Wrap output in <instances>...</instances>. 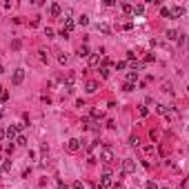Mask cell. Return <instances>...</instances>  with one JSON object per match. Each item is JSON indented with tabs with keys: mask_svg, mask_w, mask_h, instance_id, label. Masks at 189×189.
<instances>
[{
	"mask_svg": "<svg viewBox=\"0 0 189 189\" xmlns=\"http://www.w3.org/2000/svg\"><path fill=\"white\" fill-rule=\"evenodd\" d=\"M45 36L47 38H53V29H51V27H47V29H45Z\"/></svg>",
	"mask_w": 189,
	"mask_h": 189,
	"instance_id": "4dcf8cb0",
	"label": "cell"
},
{
	"mask_svg": "<svg viewBox=\"0 0 189 189\" xmlns=\"http://www.w3.org/2000/svg\"><path fill=\"white\" fill-rule=\"evenodd\" d=\"M109 73H111V67H100V76H102V78H109Z\"/></svg>",
	"mask_w": 189,
	"mask_h": 189,
	"instance_id": "ac0fdd59",
	"label": "cell"
},
{
	"mask_svg": "<svg viewBox=\"0 0 189 189\" xmlns=\"http://www.w3.org/2000/svg\"><path fill=\"white\" fill-rule=\"evenodd\" d=\"M98 29H100V31H105V33H109V25H100Z\"/></svg>",
	"mask_w": 189,
	"mask_h": 189,
	"instance_id": "d6a6232c",
	"label": "cell"
},
{
	"mask_svg": "<svg viewBox=\"0 0 189 189\" xmlns=\"http://www.w3.org/2000/svg\"><path fill=\"white\" fill-rule=\"evenodd\" d=\"M140 116H149V109L143 105V107H140Z\"/></svg>",
	"mask_w": 189,
	"mask_h": 189,
	"instance_id": "1f68e13d",
	"label": "cell"
},
{
	"mask_svg": "<svg viewBox=\"0 0 189 189\" xmlns=\"http://www.w3.org/2000/svg\"><path fill=\"white\" fill-rule=\"evenodd\" d=\"M89 53H91V51H89V47H87V45H82V47H80V51H78L80 58H89Z\"/></svg>",
	"mask_w": 189,
	"mask_h": 189,
	"instance_id": "4fadbf2b",
	"label": "cell"
},
{
	"mask_svg": "<svg viewBox=\"0 0 189 189\" xmlns=\"http://www.w3.org/2000/svg\"><path fill=\"white\" fill-rule=\"evenodd\" d=\"M58 189H67V185H65V183H58Z\"/></svg>",
	"mask_w": 189,
	"mask_h": 189,
	"instance_id": "f35d334b",
	"label": "cell"
},
{
	"mask_svg": "<svg viewBox=\"0 0 189 189\" xmlns=\"http://www.w3.org/2000/svg\"><path fill=\"white\" fill-rule=\"evenodd\" d=\"M58 62H60V65H67V62H69V56H67V53H60V56H58Z\"/></svg>",
	"mask_w": 189,
	"mask_h": 189,
	"instance_id": "ffe728a7",
	"label": "cell"
},
{
	"mask_svg": "<svg viewBox=\"0 0 189 189\" xmlns=\"http://www.w3.org/2000/svg\"><path fill=\"white\" fill-rule=\"evenodd\" d=\"M62 20H65V27H62V31L71 33V31H73V27H76V22L71 20V18H62Z\"/></svg>",
	"mask_w": 189,
	"mask_h": 189,
	"instance_id": "ba28073f",
	"label": "cell"
},
{
	"mask_svg": "<svg viewBox=\"0 0 189 189\" xmlns=\"http://www.w3.org/2000/svg\"><path fill=\"white\" fill-rule=\"evenodd\" d=\"M129 145H134V147H138V145H140V140H138V136H131V138H129Z\"/></svg>",
	"mask_w": 189,
	"mask_h": 189,
	"instance_id": "d4e9b609",
	"label": "cell"
},
{
	"mask_svg": "<svg viewBox=\"0 0 189 189\" xmlns=\"http://www.w3.org/2000/svg\"><path fill=\"white\" fill-rule=\"evenodd\" d=\"M78 149H80V140H76V138H69V140H67V151L76 154Z\"/></svg>",
	"mask_w": 189,
	"mask_h": 189,
	"instance_id": "8992f818",
	"label": "cell"
},
{
	"mask_svg": "<svg viewBox=\"0 0 189 189\" xmlns=\"http://www.w3.org/2000/svg\"><path fill=\"white\" fill-rule=\"evenodd\" d=\"M136 80H138V71H127V80H125V82L136 85Z\"/></svg>",
	"mask_w": 189,
	"mask_h": 189,
	"instance_id": "30bf717a",
	"label": "cell"
},
{
	"mask_svg": "<svg viewBox=\"0 0 189 189\" xmlns=\"http://www.w3.org/2000/svg\"><path fill=\"white\" fill-rule=\"evenodd\" d=\"M78 25H80V27L89 25V16H85V14H82V16H78Z\"/></svg>",
	"mask_w": 189,
	"mask_h": 189,
	"instance_id": "2e32d148",
	"label": "cell"
},
{
	"mask_svg": "<svg viewBox=\"0 0 189 189\" xmlns=\"http://www.w3.org/2000/svg\"><path fill=\"white\" fill-rule=\"evenodd\" d=\"M113 185V180H111V174H109V167L105 169V176H102V180H100V189H109Z\"/></svg>",
	"mask_w": 189,
	"mask_h": 189,
	"instance_id": "3957f363",
	"label": "cell"
},
{
	"mask_svg": "<svg viewBox=\"0 0 189 189\" xmlns=\"http://www.w3.org/2000/svg\"><path fill=\"white\" fill-rule=\"evenodd\" d=\"M134 14H136V16H143V14H145V5H136V7H134Z\"/></svg>",
	"mask_w": 189,
	"mask_h": 189,
	"instance_id": "e0dca14e",
	"label": "cell"
},
{
	"mask_svg": "<svg viewBox=\"0 0 189 189\" xmlns=\"http://www.w3.org/2000/svg\"><path fill=\"white\" fill-rule=\"evenodd\" d=\"M40 151H42V156H47V154H49V147L42 145V147H40Z\"/></svg>",
	"mask_w": 189,
	"mask_h": 189,
	"instance_id": "74e56055",
	"label": "cell"
},
{
	"mask_svg": "<svg viewBox=\"0 0 189 189\" xmlns=\"http://www.w3.org/2000/svg\"><path fill=\"white\" fill-rule=\"evenodd\" d=\"M0 167H2V171H9V169H11V160H5Z\"/></svg>",
	"mask_w": 189,
	"mask_h": 189,
	"instance_id": "603a6c76",
	"label": "cell"
},
{
	"mask_svg": "<svg viewBox=\"0 0 189 189\" xmlns=\"http://www.w3.org/2000/svg\"><path fill=\"white\" fill-rule=\"evenodd\" d=\"M0 73H5V67H2V65H0Z\"/></svg>",
	"mask_w": 189,
	"mask_h": 189,
	"instance_id": "60d3db41",
	"label": "cell"
},
{
	"mask_svg": "<svg viewBox=\"0 0 189 189\" xmlns=\"http://www.w3.org/2000/svg\"><path fill=\"white\" fill-rule=\"evenodd\" d=\"M5 136L9 138V143H14V140H16V136H18V129H16V125H9V127L5 129Z\"/></svg>",
	"mask_w": 189,
	"mask_h": 189,
	"instance_id": "277c9868",
	"label": "cell"
},
{
	"mask_svg": "<svg viewBox=\"0 0 189 189\" xmlns=\"http://www.w3.org/2000/svg\"><path fill=\"white\" fill-rule=\"evenodd\" d=\"M5 151H7V154H14V143H11V145H7Z\"/></svg>",
	"mask_w": 189,
	"mask_h": 189,
	"instance_id": "8d00e7d4",
	"label": "cell"
},
{
	"mask_svg": "<svg viewBox=\"0 0 189 189\" xmlns=\"http://www.w3.org/2000/svg\"><path fill=\"white\" fill-rule=\"evenodd\" d=\"M89 65H91V67L100 65V53H89Z\"/></svg>",
	"mask_w": 189,
	"mask_h": 189,
	"instance_id": "8fae6325",
	"label": "cell"
},
{
	"mask_svg": "<svg viewBox=\"0 0 189 189\" xmlns=\"http://www.w3.org/2000/svg\"><path fill=\"white\" fill-rule=\"evenodd\" d=\"M151 60H156V58H154V53H147V56H145V62H151Z\"/></svg>",
	"mask_w": 189,
	"mask_h": 189,
	"instance_id": "d590c367",
	"label": "cell"
},
{
	"mask_svg": "<svg viewBox=\"0 0 189 189\" xmlns=\"http://www.w3.org/2000/svg\"><path fill=\"white\" fill-rule=\"evenodd\" d=\"M71 189H85V185H82V183H80V180H76V183H73V185H71Z\"/></svg>",
	"mask_w": 189,
	"mask_h": 189,
	"instance_id": "f1b7e54d",
	"label": "cell"
},
{
	"mask_svg": "<svg viewBox=\"0 0 189 189\" xmlns=\"http://www.w3.org/2000/svg\"><path fill=\"white\" fill-rule=\"evenodd\" d=\"M0 100H2V102H7V100H9V91H7V89H2V85H0Z\"/></svg>",
	"mask_w": 189,
	"mask_h": 189,
	"instance_id": "9a60e30c",
	"label": "cell"
},
{
	"mask_svg": "<svg viewBox=\"0 0 189 189\" xmlns=\"http://www.w3.org/2000/svg\"><path fill=\"white\" fill-rule=\"evenodd\" d=\"M22 80H25V69H16L14 76H11V82H14V85H20Z\"/></svg>",
	"mask_w": 189,
	"mask_h": 189,
	"instance_id": "5b68a950",
	"label": "cell"
},
{
	"mask_svg": "<svg viewBox=\"0 0 189 189\" xmlns=\"http://www.w3.org/2000/svg\"><path fill=\"white\" fill-rule=\"evenodd\" d=\"M134 171H136V160H131V158L122 160V174H134Z\"/></svg>",
	"mask_w": 189,
	"mask_h": 189,
	"instance_id": "6da1fadb",
	"label": "cell"
},
{
	"mask_svg": "<svg viewBox=\"0 0 189 189\" xmlns=\"http://www.w3.org/2000/svg\"><path fill=\"white\" fill-rule=\"evenodd\" d=\"M49 14H51L53 18H58V16L62 14V7H60L58 2H51V7H49Z\"/></svg>",
	"mask_w": 189,
	"mask_h": 189,
	"instance_id": "52a82bcc",
	"label": "cell"
},
{
	"mask_svg": "<svg viewBox=\"0 0 189 189\" xmlns=\"http://www.w3.org/2000/svg\"><path fill=\"white\" fill-rule=\"evenodd\" d=\"M91 118H102V111H98V109H93V111H91Z\"/></svg>",
	"mask_w": 189,
	"mask_h": 189,
	"instance_id": "f546056e",
	"label": "cell"
},
{
	"mask_svg": "<svg viewBox=\"0 0 189 189\" xmlns=\"http://www.w3.org/2000/svg\"><path fill=\"white\" fill-rule=\"evenodd\" d=\"M134 89H136V85H129V82L122 85V91H134Z\"/></svg>",
	"mask_w": 189,
	"mask_h": 189,
	"instance_id": "7402d4cb",
	"label": "cell"
},
{
	"mask_svg": "<svg viewBox=\"0 0 189 189\" xmlns=\"http://www.w3.org/2000/svg\"><path fill=\"white\" fill-rule=\"evenodd\" d=\"M145 187H147V189H158V185H156L154 180H147V183H145Z\"/></svg>",
	"mask_w": 189,
	"mask_h": 189,
	"instance_id": "4316f807",
	"label": "cell"
},
{
	"mask_svg": "<svg viewBox=\"0 0 189 189\" xmlns=\"http://www.w3.org/2000/svg\"><path fill=\"white\" fill-rule=\"evenodd\" d=\"M178 33H180V31H167V38H169V40H176Z\"/></svg>",
	"mask_w": 189,
	"mask_h": 189,
	"instance_id": "484cf974",
	"label": "cell"
},
{
	"mask_svg": "<svg viewBox=\"0 0 189 189\" xmlns=\"http://www.w3.org/2000/svg\"><path fill=\"white\" fill-rule=\"evenodd\" d=\"M20 45H22L20 40H14V42H11V47H14V49H20Z\"/></svg>",
	"mask_w": 189,
	"mask_h": 189,
	"instance_id": "e575fe53",
	"label": "cell"
},
{
	"mask_svg": "<svg viewBox=\"0 0 189 189\" xmlns=\"http://www.w3.org/2000/svg\"><path fill=\"white\" fill-rule=\"evenodd\" d=\"M122 14H125V16H134V7H131V5H122Z\"/></svg>",
	"mask_w": 189,
	"mask_h": 189,
	"instance_id": "5bb4252c",
	"label": "cell"
},
{
	"mask_svg": "<svg viewBox=\"0 0 189 189\" xmlns=\"http://www.w3.org/2000/svg\"><path fill=\"white\" fill-rule=\"evenodd\" d=\"M2 138H5V129H2V127H0V140H2Z\"/></svg>",
	"mask_w": 189,
	"mask_h": 189,
	"instance_id": "ab89813d",
	"label": "cell"
},
{
	"mask_svg": "<svg viewBox=\"0 0 189 189\" xmlns=\"http://www.w3.org/2000/svg\"><path fill=\"white\" fill-rule=\"evenodd\" d=\"M154 109H156V113H167V107L165 105H154Z\"/></svg>",
	"mask_w": 189,
	"mask_h": 189,
	"instance_id": "44dd1931",
	"label": "cell"
},
{
	"mask_svg": "<svg viewBox=\"0 0 189 189\" xmlns=\"http://www.w3.org/2000/svg\"><path fill=\"white\" fill-rule=\"evenodd\" d=\"M16 143H18V145H27V138L20 134V136H16Z\"/></svg>",
	"mask_w": 189,
	"mask_h": 189,
	"instance_id": "cb8c5ba5",
	"label": "cell"
},
{
	"mask_svg": "<svg viewBox=\"0 0 189 189\" xmlns=\"http://www.w3.org/2000/svg\"><path fill=\"white\" fill-rule=\"evenodd\" d=\"M116 69H118V71H122V69H127V62H125V60H120V62L116 65Z\"/></svg>",
	"mask_w": 189,
	"mask_h": 189,
	"instance_id": "83f0119b",
	"label": "cell"
},
{
	"mask_svg": "<svg viewBox=\"0 0 189 189\" xmlns=\"http://www.w3.org/2000/svg\"><path fill=\"white\" fill-rule=\"evenodd\" d=\"M100 160H102V163H107V165H109L111 160H113V151H111L109 147H102V149H100Z\"/></svg>",
	"mask_w": 189,
	"mask_h": 189,
	"instance_id": "7a4b0ae2",
	"label": "cell"
},
{
	"mask_svg": "<svg viewBox=\"0 0 189 189\" xmlns=\"http://www.w3.org/2000/svg\"><path fill=\"white\" fill-rule=\"evenodd\" d=\"M160 16H163V18H171V11H169V7H163V9H160Z\"/></svg>",
	"mask_w": 189,
	"mask_h": 189,
	"instance_id": "d6986e66",
	"label": "cell"
},
{
	"mask_svg": "<svg viewBox=\"0 0 189 189\" xmlns=\"http://www.w3.org/2000/svg\"><path fill=\"white\" fill-rule=\"evenodd\" d=\"M102 67H111V60L109 58H102Z\"/></svg>",
	"mask_w": 189,
	"mask_h": 189,
	"instance_id": "836d02e7",
	"label": "cell"
},
{
	"mask_svg": "<svg viewBox=\"0 0 189 189\" xmlns=\"http://www.w3.org/2000/svg\"><path fill=\"white\" fill-rule=\"evenodd\" d=\"M85 89H87V93H96V91H98V82H96V80H89Z\"/></svg>",
	"mask_w": 189,
	"mask_h": 189,
	"instance_id": "9c48e42d",
	"label": "cell"
},
{
	"mask_svg": "<svg viewBox=\"0 0 189 189\" xmlns=\"http://www.w3.org/2000/svg\"><path fill=\"white\" fill-rule=\"evenodd\" d=\"M0 174H2V167H0Z\"/></svg>",
	"mask_w": 189,
	"mask_h": 189,
	"instance_id": "b9f144b4",
	"label": "cell"
},
{
	"mask_svg": "<svg viewBox=\"0 0 189 189\" xmlns=\"http://www.w3.org/2000/svg\"><path fill=\"white\" fill-rule=\"evenodd\" d=\"M169 11H171V18H180L185 14V9L183 7H174V9H169Z\"/></svg>",
	"mask_w": 189,
	"mask_h": 189,
	"instance_id": "7c38bea8",
	"label": "cell"
}]
</instances>
